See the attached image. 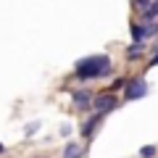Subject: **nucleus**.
<instances>
[{
    "label": "nucleus",
    "mask_w": 158,
    "mask_h": 158,
    "mask_svg": "<svg viewBox=\"0 0 158 158\" xmlns=\"http://www.w3.org/2000/svg\"><path fill=\"white\" fill-rule=\"evenodd\" d=\"M153 66H158V53H156V56L150 58V69H153Z\"/></svg>",
    "instance_id": "nucleus-12"
},
{
    "label": "nucleus",
    "mask_w": 158,
    "mask_h": 158,
    "mask_svg": "<svg viewBox=\"0 0 158 158\" xmlns=\"http://www.w3.org/2000/svg\"><path fill=\"white\" fill-rule=\"evenodd\" d=\"M132 6H135V8H137V11H140V13H142V11H145V8H148V6H150V0H132Z\"/></svg>",
    "instance_id": "nucleus-11"
},
{
    "label": "nucleus",
    "mask_w": 158,
    "mask_h": 158,
    "mask_svg": "<svg viewBox=\"0 0 158 158\" xmlns=\"http://www.w3.org/2000/svg\"><path fill=\"white\" fill-rule=\"evenodd\" d=\"M100 118H103V113H95V116H92L90 121L85 124V129H82V137H85V140H90V137L95 135V127L100 124Z\"/></svg>",
    "instance_id": "nucleus-5"
},
{
    "label": "nucleus",
    "mask_w": 158,
    "mask_h": 158,
    "mask_svg": "<svg viewBox=\"0 0 158 158\" xmlns=\"http://www.w3.org/2000/svg\"><path fill=\"white\" fill-rule=\"evenodd\" d=\"M63 158H82V148H79L77 142H69V145L63 148Z\"/></svg>",
    "instance_id": "nucleus-6"
},
{
    "label": "nucleus",
    "mask_w": 158,
    "mask_h": 158,
    "mask_svg": "<svg viewBox=\"0 0 158 158\" xmlns=\"http://www.w3.org/2000/svg\"><path fill=\"white\" fill-rule=\"evenodd\" d=\"M0 153H6V148H3V145H0Z\"/></svg>",
    "instance_id": "nucleus-13"
},
{
    "label": "nucleus",
    "mask_w": 158,
    "mask_h": 158,
    "mask_svg": "<svg viewBox=\"0 0 158 158\" xmlns=\"http://www.w3.org/2000/svg\"><path fill=\"white\" fill-rule=\"evenodd\" d=\"M156 16H158V0H150V6L142 11V19H145V21H150V19H156Z\"/></svg>",
    "instance_id": "nucleus-7"
},
{
    "label": "nucleus",
    "mask_w": 158,
    "mask_h": 158,
    "mask_svg": "<svg viewBox=\"0 0 158 158\" xmlns=\"http://www.w3.org/2000/svg\"><path fill=\"white\" fill-rule=\"evenodd\" d=\"M140 56H142V42H135V45L127 48V58H132V61H135V58H140Z\"/></svg>",
    "instance_id": "nucleus-8"
},
{
    "label": "nucleus",
    "mask_w": 158,
    "mask_h": 158,
    "mask_svg": "<svg viewBox=\"0 0 158 158\" xmlns=\"http://www.w3.org/2000/svg\"><path fill=\"white\" fill-rule=\"evenodd\" d=\"M148 95V82L142 77L132 79L129 85H127V100H140V98Z\"/></svg>",
    "instance_id": "nucleus-3"
},
{
    "label": "nucleus",
    "mask_w": 158,
    "mask_h": 158,
    "mask_svg": "<svg viewBox=\"0 0 158 158\" xmlns=\"http://www.w3.org/2000/svg\"><path fill=\"white\" fill-rule=\"evenodd\" d=\"M116 106H118V100H116V95H113V92H106V95H100V98H95V100H92L95 113H103V116H106V113H111Z\"/></svg>",
    "instance_id": "nucleus-2"
},
{
    "label": "nucleus",
    "mask_w": 158,
    "mask_h": 158,
    "mask_svg": "<svg viewBox=\"0 0 158 158\" xmlns=\"http://www.w3.org/2000/svg\"><path fill=\"white\" fill-rule=\"evenodd\" d=\"M132 37H135L137 42H142V40H145V27H140V24H132Z\"/></svg>",
    "instance_id": "nucleus-9"
},
{
    "label": "nucleus",
    "mask_w": 158,
    "mask_h": 158,
    "mask_svg": "<svg viewBox=\"0 0 158 158\" xmlns=\"http://www.w3.org/2000/svg\"><path fill=\"white\" fill-rule=\"evenodd\" d=\"M71 100H74V106H77V108H90L95 98H92L90 90H74L71 92Z\"/></svg>",
    "instance_id": "nucleus-4"
},
{
    "label": "nucleus",
    "mask_w": 158,
    "mask_h": 158,
    "mask_svg": "<svg viewBox=\"0 0 158 158\" xmlns=\"http://www.w3.org/2000/svg\"><path fill=\"white\" fill-rule=\"evenodd\" d=\"M74 74L79 79H100L111 74V58L108 56H87L79 58L77 66H74Z\"/></svg>",
    "instance_id": "nucleus-1"
},
{
    "label": "nucleus",
    "mask_w": 158,
    "mask_h": 158,
    "mask_svg": "<svg viewBox=\"0 0 158 158\" xmlns=\"http://www.w3.org/2000/svg\"><path fill=\"white\" fill-rule=\"evenodd\" d=\"M156 153H158L156 145H145V148H140V156H142V158H156Z\"/></svg>",
    "instance_id": "nucleus-10"
}]
</instances>
